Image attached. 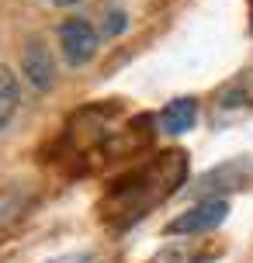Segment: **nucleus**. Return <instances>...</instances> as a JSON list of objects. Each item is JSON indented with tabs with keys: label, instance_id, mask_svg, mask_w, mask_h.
<instances>
[{
	"label": "nucleus",
	"instance_id": "f257e3e1",
	"mask_svg": "<svg viewBox=\"0 0 253 263\" xmlns=\"http://www.w3.org/2000/svg\"><path fill=\"white\" fill-rule=\"evenodd\" d=\"M59 49H63V59H66L73 69L87 66L101 49V31L87 21V17H66L59 25Z\"/></svg>",
	"mask_w": 253,
	"mask_h": 263
},
{
	"label": "nucleus",
	"instance_id": "0eeeda50",
	"mask_svg": "<svg viewBox=\"0 0 253 263\" xmlns=\"http://www.w3.org/2000/svg\"><path fill=\"white\" fill-rule=\"evenodd\" d=\"M28 201H31V194H28V187H21V184H11V187L0 191V232L28 208Z\"/></svg>",
	"mask_w": 253,
	"mask_h": 263
},
{
	"label": "nucleus",
	"instance_id": "f03ea898",
	"mask_svg": "<svg viewBox=\"0 0 253 263\" xmlns=\"http://www.w3.org/2000/svg\"><path fill=\"white\" fill-rule=\"evenodd\" d=\"M250 177H253V159L240 156V159L222 163V166H212L208 173H201L198 180L191 184V191H194L201 201H208V197H226L229 191L243 187Z\"/></svg>",
	"mask_w": 253,
	"mask_h": 263
},
{
	"label": "nucleus",
	"instance_id": "39448f33",
	"mask_svg": "<svg viewBox=\"0 0 253 263\" xmlns=\"http://www.w3.org/2000/svg\"><path fill=\"white\" fill-rule=\"evenodd\" d=\"M194 121H198V101L194 97H177L160 111V128L167 135H184L194 128Z\"/></svg>",
	"mask_w": 253,
	"mask_h": 263
},
{
	"label": "nucleus",
	"instance_id": "423d86ee",
	"mask_svg": "<svg viewBox=\"0 0 253 263\" xmlns=\"http://www.w3.org/2000/svg\"><path fill=\"white\" fill-rule=\"evenodd\" d=\"M17 107H21V80L11 66L0 63V132L11 128Z\"/></svg>",
	"mask_w": 253,
	"mask_h": 263
},
{
	"label": "nucleus",
	"instance_id": "7ed1b4c3",
	"mask_svg": "<svg viewBox=\"0 0 253 263\" xmlns=\"http://www.w3.org/2000/svg\"><path fill=\"white\" fill-rule=\"evenodd\" d=\"M226 218H229V201L226 197H208V201H198L194 208L180 211V215L167 225V232H170V236H198V232L219 229Z\"/></svg>",
	"mask_w": 253,
	"mask_h": 263
},
{
	"label": "nucleus",
	"instance_id": "6e6552de",
	"mask_svg": "<svg viewBox=\"0 0 253 263\" xmlns=\"http://www.w3.org/2000/svg\"><path fill=\"white\" fill-rule=\"evenodd\" d=\"M222 107H240V104H253V73H243L240 80H232L222 97H219Z\"/></svg>",
	"mask_w": 253,
	"mask_h": 263
},
{
	"label": "nucleus",
	"instance_id": "1a4fd4ad",
	"mask_svg": "<svg viewBox=\"0 0 253 263\" xmlns=\"http://www.w3.org/2000/svg\"><path fill=\"white\" fill-rule=\"evenodd\" d=\"M129 28V17H125V11H107L104 14V21H101V39H118L121 31Z\"/></svg>",
	"mask_w": 253,
	"mask_h": 263
},
{
	"label": "nucleus",
	"instance_id": "9d476101",
	"mask_svg": "<svg viewBox=\"0 0 253 263\" xmlns=\"http://www.w3.org/2000/svg\"><path fill=\"white\" fill-rule=\"evenodd\" d=\"M45 263H94V253L83 250V253H63V256H52Z\"/></svg>",
	"mask_w": 253,
	"mask_h": 263
},
{
	"label": "nucleus",
	"instance_id": "9b49d317",
	"mask_svg": "<svg viewBox=\"0 0 253 263\" xmlns=\"http://www.w3.org/2000/svg\"><path fill=\"white\" fill-rule=\"evenodd\" d=\"M49 4H59V7H73V4H80V0H49Z\"/></svg>",
	"mask_w": 253,
	"mask_h": 263
},
{
	"label": "nucleus",
	"instance_id": "20e7f679",
	"mask_svg": "<svg viewBox=\"0 0 253 263\" xmlns=\"http://www.w3.org/2000/svg\"><path fill=\"white\" fill-rule=\"evenodd\" d=\"M21 73H25L28 87L39 93H49L56 87V59L42 39H28L25 52H21Z\"/></svg>",
	"mask_w": 253,
	"mask_h": 263
}]
</instances>
